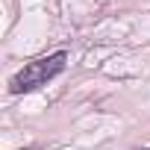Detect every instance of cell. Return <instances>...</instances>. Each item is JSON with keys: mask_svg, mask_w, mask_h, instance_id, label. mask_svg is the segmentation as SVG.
Segmentation results:
<instances>
[{"mask_svg": "<svg viewBox=\"0 0 150 150\" xmlns=\"http://www.w3.org/2000/svg\"><path fill=\"white\" fill-rule=\"evenodd\" d=\"M65 68H68V50H56L50 56H38V59L27 62L18 74L9 77V94L38 91L41 86H47L50 80H56Z\"/></svg>", "mask_w": 150, "mask_h": 150, "instance_id": "obj_1", "label": "cell"}, {"mask_svg": "<svg viewBox=\"0 0 150 150\" xmlns=\"http://www.w3.org/2000/svg\"><path fill=\"white\" fill-rule=\"evenodd\" d=\"M132 150H150V147H132Z\"/></svg>", "mask_w": 150, "mask_h": 150, "instance_id": "obj_2", "label": "cell"}]
</instances>
